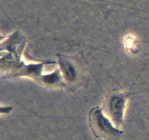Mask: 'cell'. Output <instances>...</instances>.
<instances>
[{
  "label": "cell",
  "mask_w": 149,
  "mask_h": 140,
  "mask_svg": "<svg viewBox=\"0 0 149 140\" xmlns=\"http://www.w3.org/2000/svg\"><path fill=\"white\" fill-rule=\"evenodd\" d=\"M89 125L95 136L99 139L119 140L123 134V131L113 125L98 106L90 112Z\"/></svg>",
  "instance_id": "obj_1"
},
{
  "label": "cell",
  "mask_w": 149,
  "mask_h": 140,
  "mask_svg": "<svg viewBox=\"0 0 149 140\" xmlns=\"http://www.w3.org/2000/svg\"><path fill=\"white\" fill-rule=\"evenodd\" d=\"M127 99V95L122 93H111L106 99V105L109 115L117 128H120L123 124L124 110Z\"/></svg>",
  "instance_id": "obj_2"
},
{
  "label": "cell",
  "mask_w": 149,
  "mask_h": 140,
  "mask_svg": "<svg viewBox=\"0 0 149 140\" xmlns=\"http://www.w3.org/2000/svg\"><path fill=\"white\" fill-rule=\"evenodd\" d=\"M60 64H61L62 69H63V74H65V77L68 79V80H72L75 77V70L73 68L71 65H70L69 63L66 61L65 60L60 59Z\"/></svg>",
  "instance_id": "obj_3"
}]
</instances>
